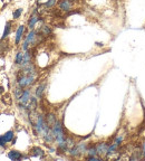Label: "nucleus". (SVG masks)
Returning a JSON list of instances; mask_svg holds the SVG:
<instances>
[{
	"label": "nucleus",
	"instance_id": "39448f33",
	"mask_svg": "<svg viewBox=\"0 0 145 161\" xmlns=\"http://www.w3.org/2000/svg\"><path fill=\"white\" fill-rule=\"evenodd\" d=\"M96 150H97V156H99V157L106 156L107 150H108V144L106 142H98L96 144Z\"/></svg>",
	"mask_w": 145,
	"mask_h": 161
},
{
	"label": "nucleus",
	"instance_id": "f8f14e48",
	"mask_svg": "<svg viewBox=\"0 0 145 161\" xmlns=\"http://www.w3.org/2000/svg\"><path fill=\"white\" fill-rule=\"evenodd\" d=\"M11 21H7V24H6V26H5V31H3V35H2V37H1V39H6L7 37H8V35L10 34V30H11Z\"/></svg>",
	"mask_w": 145,
	"mask_h": 161
},
{
	"label": "nucleus",
	"instance_id": "9b49d317",
	"mask_svg": "<svg viewBox=\"0 0 145 161\" xmlns=\"http://www.w3.org/2000/svg\"><path fill=\"white\" fill-rule=\"evenodd\" d=\"M38 33L41 34L44 37H47V36H49V35L52 34V28H50L49 26H47V25H44V26L40 27V29Z\"/></svg>",
	"mask_w": 145,
	"mask_h": 161
},
{
	"label": "nucleus",
	"instance_id": "f257e3e1",
	"mask_svg": "<svg viewBox=\"0 0 145 161\" xmlns=\"http://www.w3.org/2000/svg\"><path fill=\"white\" fill-rule=\"evenodd\" d=\"M36 35H37V31L34 30V29H31V30L27 34L26 38H25V40H24V44H23V51H24V52L28 51V48H29L30 45H34L35 38H36Z\"/></svg>",
	"mask_w": 145,
	"mask_h": 161
},
{
	"label": "nucleus",
	"instance_id": "412c9836",
	"mask_svg": "<svg viewBox=\"0 0 145 161\" xmlns=\"http://www.w3.org/2000/svg\"><path fill=\"white\" fill-rule=\"evenodd\" d=\"M6 143H8V142L6 141L5 136H3V135H0V147H1V148H6Z\"/></svg>",
	"mask_w": 145,
	"mask_h": 161
},
{
	"label": "nucleus",
	"instance_id": "1a4fd4ad",
	"mask_svg": "<svg viewBox=\"0 0 145 161\" xmlns=\"http://www.w3.org/2000/svg\"><path fill=\"white\" fill-rule=\"evenodd\" d=\"M30 154H31V157H40V158H44V156H45V152H44V150L39 147H34L31 148V150H30Z\"/></svg>",
	"mask_w": 145,
	"mask_h": 161
},
{
	"label": "nucleus",
	"instance_id": "6ab92c4d",
	"mask_svg": "<svg viewBox=\"0 0 145 161\" xmlns=\"http://www.w3.org/2000/svg\"><path fill=\"white\" fill-rule=\"evenodd\" d=\"M23 9L21 8H18V9H16L15 11H13V19H18L20 16H21V13H23Z\"/></svg>",
	"mask_w": 145,
	"mask_h": 161
},
{
	"label": "nucleus",
	"instance_id": "423d86ee",
	"mask_svg": "<svg viewBox=\"0 0 145 161\" xmlns=\"http://www.w3.org/2000/svg\"><path fill=\"white\" fill-rule=\"evenodd\" d=\"M24 34H25V26L24 25L18 26L17 30H16V37H15V44L16 45H19V43L21 41L23 37H24Z\"/></svg>",
	"mask_w": 145,
	"mask_h": 161
},
{
	"label": "nucleus",
	"instance_id": "aec40b11",
	"mask_svg": "<svg viewBox=\"0 0 145 161\" xmlns=\"http://www.w3.org/2000/svg\"><path fill=\"white\" fill-rule=\"evenodd\" d=\"M123 140H124V135H123V134H121V135H119V136H116V139H115L114 143H116L117 146H121V143L123 142Z\"/></svg>",
	"mask_w": 145,
	"mask_h": 161
},
{
	"label": "nucleus",
	"instance_id": "4468645a",
	"mask_svg": "<svg viewBox=\"0 0 145 161\" xmlns=\"http://www.w3.org/2000/svg\"><path fill=\"white\" fill-rule=\"evenodd\" d=\"M66 146H67L68 151H69L72 148H74L76 146V142H75V140H74L72 136H67L66 138Z\"/></svg>",
	"mask_w": 145,
	"mask_h": 161
},
{
	"label": "nucleus",
	"instance_id": "4be33fe9",
	"mask_svg": "<svg viewBox=\"0 0 145 161\" xmlns=\"http://www.w3.org/2000/svg\"><path fill=\"white\" fill-rule=\"evenodd\" d=\"M47 2H48V0H37V3L39 6H45Z\"/></svg>",
	"mask_w": 145,
	"mask_h": 161
},
{
	"label": "nucleus",
	"instance_id": "dca6fc26",
	"mask_svg": "<svg viewBox=\"0 0 145 161\" xmlns=\"http://www.w3.org/2000/svg\"><path fill=\"white\" fill-rule=\"evenodd\" d=\"M87 156H97V150H96V144L88 147L87 151H86Z\"/></svg>",
	"mask_w": 145,
	"mask_h": 161
},
{
	"label": "nucleus",
	"instance_id": "6e6552de",
	"mask_svg": "<svg viewBox=\"0 0 145 161\" xmlns=\"http://www.w3.org/2000/svg\"><path fill=\"white\" fill-rule=\"evenodd\" d=\"M8 158L11 159V160L17 161V160L23 159V154H21V152L17 151V150H10V151L8 152Z\"/></svg>",
	"mask_w": 145,
	"mask_h": 161
},
{
	"label": "nucleus",
	"instance_id": "2eb2a0df",
	"mask_svg": "<svg viewBox=\"0 0 145 161\" xmlns=\"http://www.w3.org/2000/svg\"><path fill=\"white\" fill-rule=\"evenodd\" d=\"M23 93H24V88H21L20 86H18V87H16L15 91H13V96H15V98L18 101V100L20 98V96L23 95Z\"/></svg>",
	"mask_w": 145,
	"mask_h": 161
},
{
	"label": "nucleus",
	"instance_id": "20e7f679",
	"mask_svg": "<svg viewBox=\"0 0 145 161\" xmlns=\"http://www.w3.org/2000/svg\"><path fill=\"white\" fill-rule=\"evenodd\" d=\"M38 21H42V19L40 18L37 13H32V15L30 16L29 20H28V24H27V26H28V28L31 30V29H34V28H35L36 24H37Z\"/></svg>",
	"mask_w": 145,
	"mask_h": 161
},
{
	"label": "nucleus",
	"instance_id": "f3484780",
	"mask_svg": "<svg viewBox=\"0 0 145 161\" xmlns=\"http://www.w3.org/2000/svg\"><path fill=\"white\" fill-rule=\"evenodd\" d=\"M3 136H5V139H6L7 142H11L13 140L15 133H13V131H8V132H6V133L3 134Z\"/></svg>",
	"mask_w": 145,
	"mask_h": 161
},
{
	"label": "nucleus",
	"instance_id": "393cba45",
	"mask_svg": "<svg viewBox=\"0 0 145 161\" xmlns=\"http://www.w3.org/2000/svg\"><path fill=\"white\" fill-rule=\"evenodd\" d=\"M72 2H76V1H78V0H70Z\"/></svg>",
	"mask_w": 145,
	"mask_h": 161
},
{
	"label": "nucleus",
	"instance_id": "7ed1b4c3",
	"mask_svg": "<svg viewBox=\"0 0 145 161\" xmlns=\"http://www.w3.org/2000/svg\"><path fill=\"white\" fill-rule=\"evenodd\" d=\"M73 5H74V2H72L70 0H59V1H58L59 10H62V11H64V13L70 11L72 8H73Z\"/></svg>",
	"mask_w": 145,
	"mask_h": 161
},
{
	"label": "nucleus",
	"instance_id": "f03ea898",
	"mask_svg": "<svg viewBox=\"0 0 145 161\" xmlns=\"http://www.w3.org/2000/svg\"><path fill=\"white\" fill-rule=\"evenodd\" d=\"M30 98H31L30 90H24V93L20 96V98L18 100V106L23 110H27V104H28Z\"/></svg>",
	"mask_w": 145,
	"mask_h": 161
},
{
	"label": "nucleus",
	"instance_id": "b1692460",
	"mask_svg": "<svg viewBox=\"0 0 145 161\" xmlns=\"http://www.w3.org/2000/svg\"><path fill=\"white\" fill-rule=\"evenodd\" d=\"M1 93H3V87L0 85V94H1Z\"/></svg>",
	"mask_w": 145,
	"mask_h": 161
},
{
	"label": "nucleus",
	"instance_id": "5701e85b",
	"mask_svg": "<svg viewBox=\"0 0 145 161\" xmlns=\"http://www.w3.org/2000/svg\"><path fill=\"white\" fill-rule=\"evenodd\" d=\"M142 152H143V156H144V158H145V141H144V143H143V148H142Z\"/></svg>",
	"mask_w": 145,
	"mask_h": 161
},
{
	"label": "nucleus",
	"instance_id": "9d476101",
	"mask_svg": "<svg viewBox=\"0 0 145 161\" xmlns=\"http://www.w3.org/2000/svg\"><path fill=\"white\" fill-rule=\"evenodd\" d=\"M45 88H46V83H41L37 86L36 88V97L37 98H41L42 95H44V92H45Z\"/></svg>",
	"mask_w": 145,
	"mask_h": 161
},
{
	"label": "nucleus",
	"instance_id": "ddd939ff",
	"mask_svg": "<svg viewBox=\"0 0 145 161\" xmlns=\"http://www.w3.org/2000/svg\"><path fill=\"white\" fill-rule=\"evenodd\" d=\"M24 52H21V51H19L18 53L16 54V58H15V64L16 65H21V63H23V59H24Z\"/></svg>",
	"mask_w": 145,
	"mask_h": 161
},
{
	"label": "nucleus",
	"instance_id": "0eeeda50",
	"mask_svg": "<svg viewBox=\"0 0 145 161\" xmlns=\"http://www.w3.org/2000/svg\"><path fill=\"white\" fill-rule=\"evenodd\" d=\"M45 121H46V123H47V125H48V126L53 128V125L56 123V121H57V118H56V115H55L54 113L49 112V113H47V114H46V116H45Z\"/></svg>",
	"mask_w": 145,
	"mask_h": 161
},
{
	"label": "nucleus",
	"instance_id": "a211bd4d",
	"mask_svg": "<svg viewBox=\"0 0 145 161\" xmlns=\"http://www.w3.org/2000/svg\"><path fill=\"white\" fill-rule=\"evenodd\" d=\"M58 2V0H48V2L44 6L46 9H50V8H53V7H55V5Z\"/></svg>",
	"mask_w": 145,
	"mask_h": 161
}]
</instances>
